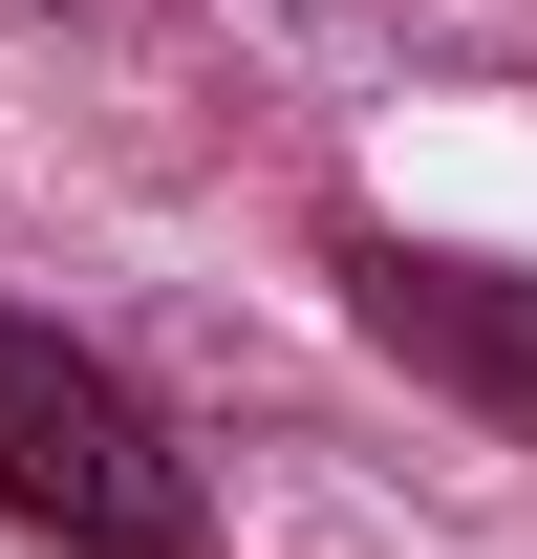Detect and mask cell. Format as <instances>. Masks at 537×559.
<instances>
[{
	"mask_svg": "<svg viewBox=\"0 0 537 559\" xmlns=\"http://www.w3.org/2000/svg\"><path fill=\"white\" fill-rule=\"evenodd\" d=\"M0 516L65 559H194V474L172 430L65 345V323H0Z\"/></svg>",
	"mask_w": 537,
	"mask_h": 559,
	"instance_id": "cell-1",
	"label": "cell"
},
{
	"mask_svg": "<svg viewBox=\"0 0 537 559\" xmlns=\"http://www.w3.org/2000/svg\"><path fill=\"white\" fill-rule=\"evenodd\" d=\"M366 323L408 366H452L494 409H537V280H473V259H366Z\"/></svg>",
	"mask_w": 537,
	"mask_h": 559,
	"instance_id": "cell-2",
	"label": "cell"
}]
</instances>
